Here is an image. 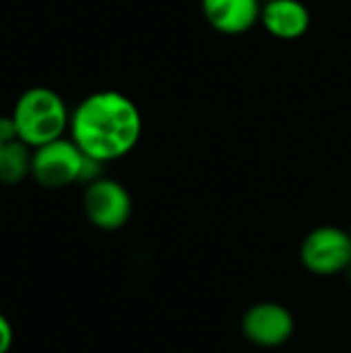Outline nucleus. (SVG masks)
Returning <instances> with one entry per match:
<instances>
[{"instance_id": "nucleus-1", "label": "nucleus", "mask_w": 351, "mask_h": 353, "mask_svg": "<svg viewBox=\"0 0 351 353\" xmlns=\"http://www.w3.org/2000/svg\"><path fill=\"white\" fill-rule=\"evenodd\" d=\"M68 132L83 155L110 163L122 159L139 145L143 116L128 95L103 89L77 103L70 112Z\"/></svg>"}, {"instance_id": "nucleus-2", "label": "nucleus", "mask_w": 351, "mask_h": 353, "mask_svg": "<svg viewBox=\"0 0 351 353\" xmlns=\"http://www.w3.org/2000/svg\"><path fill=\"white\" fill-rule=\"evenodd\" d=\"M17 137L31 149L64 137L70 126V110L62 95L50 87L25 89L10 112Z\"/></svg>"}, {"instance_id": "nucleus-3", "label": "nucleus", "mask_w": 351, "mask_h": 353, "mask_svg": "<svg viewBox=\"0 0 351 353\" xmlns=\"http://www.w3.org/2000/svg\"><path fill=\"white\" fill-rule=\"evenodd\" d=\"M300 261L319 277L345 273L351 267V234L337 225L312 230L300 246Z\"/></svg>"}, {"instance_id": "nucleus-4", "label": "nucleus", "mask_w": 351, "mask_h": 353, "mask_svg": "<svg viewBox=\"0 0 351 353\" xmlns=\"http://www.w3.org/2000/svg\"><path fill=\"white\" fill-rule=\"evenodd\" d=\"M85 155L72 139H58L33 149L31 178L50 190L70 186L81 180Z\"/></svg>"}, {"instance_id": "nucleus-5", "label": "nucleus", "mask_w": 351, "mask_h": 353, "mask_svg": "<svg viewBox=\"0 0 351 353\" xmlns=\"http://www.w3.org/2000/svg\"><path fill=\"white\" fill-rule=\"evenodd\" d=\"M83 211L95 228L114 232L128 223L132 213V199L120 182L112 178H99L85 186Z\"/></svg>"}, {"instance_id": "nucleus-6", "label": "nucleus", "mask_w": 351, "mask_h": 353, "mask_svg": "<svg viewBox=\"0 0 351 353\" xmlns=\"http://www.w3.org/2000/svg\"><path fill=\"white\" fill-rule=\"evenodd\" d=\"M292 312L277 302H259L242 316V335L257 347H279L294 335Z\"/></svg>"}, {"instance_id": "nucleus-7", "label": "nucleus", "mask_w": 351, "mask_h": 353, "mask_svg": "<svg viewBox=\"0 0 351 353\" xmlns=\"http://www.w3.org/2000/svg\"><path fill=\"white\" fill-rule=\"evenodd\" d=\"M205 21L223 35H242L261 23V0H201Z\"/></svg>"}, {"instance_id": "nucleus-8", "label": "nucleus", "mask_w": 351, "mask_h": 353, "mask_svg": "<svg viewBox=\"0 0 351 353\" xmlns=\"http://www.w3.org/2000/svg\"><path fill=\"white\" fill-rule=\"evenodd\" d=\"M261 23L273 37L294 41L310 29V10L300 0H267L263 2Z\"/></svg>"}, {"instance_id": "nucleus-9", "label": "nucleus", "mask_w": 351, "mask_h": 353, "mask_svg": "<svg viewBox=\"0 0 351 353\" xmlns=\"http://www.w3.org/2000/svg\"><path fill=\"white\" fill-rule=\"evenodd\" d=\"M33 151L21 141L6 143L0 153V184L14 186L31 176Z\"/></svg>"}, {"instance_id": "nucleus-10", "label": "nucleus", "mask_w": 351, "mask_h": 353, "mask_svg": "<svg viewBox=\"0 0 351 353\" xmlns=\"http://www.w3.org/2000/svg\"><path fill=\"white\" fill-rule=\"evenodd\" d=\"M0 141L6 145V143H12V141H19L17 137V126H14V120L12 116H0Z\"/></svg>"}, {"instance_id": "nucleus-11", "label": "nucleus", "mask_w": 351, "mask_h": 353, "mask_svg": "<svg viewBox=\"0 0 351 353\" xmlns=\"http://www.w3.org/2000/svg\"><path fill=\"white\" fill-rule=\"evenodd\" d=\"M12 339H14V333H12V327L10 323L6 321V316L0 314V353H8L12 347Z\"/></svg>"}, {"instance_id": "nucleus-12", "label": "nucleus", "mask_w": 351, "mask_h": 353, "mask_svg": "<svg viewBox=\"0 0 351 353\" xmlns=\"http://www.w3.org/2000/svg\"><path fill=\"white\" fill-rule=\"evenodd\" d=\"M2 147H4V143H2V141H0V153H2Z\"/></svg>"}, {"instance_id": "nucleus-13", "label": "nucleus", "mask_w": 351, "mask_h": 353, "mask_svg": "<svg viewBox=\"0 0 351 353\" xmlns=\"http://www.w3.org/2000/svg\"><path fill=\"white\" fill-rule=\"evenodd\" d=\"M348 275H350V281H351V267H350V269H348Z\"/></svg>"}, {"instance_id": "nucleus-14", "label": "nucleus", "mask_w": 351, "mask_h": 353, "mask_svg": "<svg viewBox=\"0 0 351 353\" xmlns=\"http://www.w3.org/2000/svg\"><path fill=\"white\" fill-rule=\"evenodd\" d=\"M350 234H351V228H350Z\"/></svg>"}]
</instances>
